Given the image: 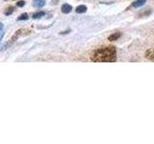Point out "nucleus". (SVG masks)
I'll use <instances>...</instances> for the list:
<instances>
[{"label":"nucleus","mask_w":154,"mask_h":144,"mask_svg":"<svg viewBox=\"0 0 154 144\" xmlns=\"http://www.w3.org/2000/svg\"><path fill=\"white\" fill-rule=\"evenodd\" d=\"M86 12H87V7L85 5H80V6L76 8V13H78V14H83Z\"/></svg>","instance_id":"8"},{"label":"nucleus","mask_w":154,"mask_h":144,"mask_svg":"<svg viewBox=\"0 0 154 144\" xmlns=\"http://www.w3.org/2000/svg\"><path fill=\"white\" fill-rule=\"evenodd\" d=\"M146 59H148V60L154 62V49H153V48H150V49L146 50Z\"/></svg>","instance_id":"3"},{"label":"nucleus","mask_w":154,"mask_h":144,"mask_svg":"<svg viewBox=\"0 0 154 144\" xmlns=\"http://www.w3.org/2000/svg\"><path fill=\"white\" fill-rule=\"evenodd\" d=\"M72 10V7L70 6L69 4H64L62 6V12L64 14H69Z\"/></svg>","instance_id":"5"},{"label":"nucleus","mask_w":154,"mask_h":144,"mask_svg":"<svg viewBox=\"0 0 154 144\" xmlns=\"http://www.w3.org/2000/svg\"><path fill=\"white\" fill-rule=\"evenodd\" d=\"M45 5V0H34L33 2V6L36 8H42Z\"/></svg>","instance_id":"4"},{"label":"nucleus","mask_w":154,"mask_h":144,"mask_svg":"<svg viewBox=\"0 0 154 144\" xmlns=\"http://www.w3.org/2000/svg\"><path fill=\"white\" fill-rule=\"evenodd\" d=\"M146 2V0H136L135 2H133L132 4V7L133 8H139V7H141L143 6V5H144Z\"/></svg>","instance_id":"6"},{"label":"nucleus","mask_w":154,"mask_h":144,"mask_svg":"<svg viewBox=\"0 0 154 144\" xmlns=\"http://www.w3.org/2000/svg\"><path fill=\"white\" fill-rule=\"evenodd\" d=\"M14 13V8L13 7H10L7 9V11H5V14L6 16H10V14H12Z\"/></svg>","instance_id":"11"},{"label":"nucleus","mask_w":154,"mask_h":144,"mask_svg":"<svg viewBox=\"0 0 154 144\" xmlns=\"http://www.w3.org/2000/svg\"><path fill=\"white\" fill-rule=\"evenodd\" d=\"M120 36H122V34L120 33H114V34H112L109 38H108V40H110V41H115V40H118L119 38H120Z\"/></svg>","instance_id":"7"},{"label":"nucleus","mask_w":154,"mask_h":144,"mask_svg":"<svg viewBox=\"0 0 154 144\" xmlns=\"http://www.w3.org/2000/svg\"><path fill=\"white\" fill-rule=\"evenodd\" d=\"M5 1H6V0H5Z\"/></svg>","instance_id":"14"},{"label":"nucleus","mask_w":154,"mask_h":144,"mask_svg":"<svg viewBox=\"0 0 154 144\" xmlns=\"http://www.w3.org/2000/svg\"><path fill=\"white\" fill-rule=\"evenodd\" d=\"M24 5H25V1H22V0H20V1H18L17 3V7H23Z\"/></svg>","instance_id":"12"},{"label":"nucleus","mask_w":154,"mask_h":144,"mask_svg":"<svg viewBox=\"0 0 154 144\" xmlns=\"http://www.w3.org/2000/svg\"><path fill=\"white\" fill-rule=\"evenodd\" d=\"M94 62H114L117 61V49L115 46H105L95 50L91 57Z\"/></svg>","instance_id":"1"},{"label":"nucleus","mask_w":154,"mask_h":144,"mask_svg":"<svg viewBox=\"0 0 154 144\" xmlns=\"http://www.w3.org/2000/svg\"><path fill=\"white\" fill-rule=\"evenodd\" d=\"M28 19V14H26V13H24V14H20V16H18V18H17V20H27Z\"/></svg>","instance_id":"10"},{"label":"nucleus","mask_w":154,"mask_h":144,"mask_svg":"<svg viewBox=\"0 0 154 144\" xmlns=\"http://www.w3.org/2000/svg\"><path fill=\"white\" fill-rule=\"evenodd\" d=\"M24 30H22V29H21V30H18L16 34H14V35L11 38V40H10V41H9V43H7V44L6 45H5L4 46V48H5V49H6V48L7 47H9V46H11L12 44H13V43H14V42H16L17 40V38H19V37H20L21 35H22V32H23Z\"/></svg>","instance_id":"2"},{"label":"nucleus","mask_w":154,"mask_h":144,"mask_svg":"<svg viewBox=\"0 0 154 144\" xmlns=\"http://www.w3.org/2000/svg\"><path fill=\"white\" fill-rule=\"evenodd\" d=\"M45 14V12H37V13H35L33 14V18L34 19H38V18H41V17H42Z\"/></svg>","instance_id":"9"},{"label":"nucleus","mask_w":154,"mask_h":144,"mask_svg":"<svg viewBox=\"0 0 154 144\" xmlns=\"http://www.w3.org/2000/svg\"><path fill=\"white\" fill-rule=\"evenodd\" d=\"M3 23H1V22H0V33H1L2 32V30H3Z\"/></svg>","instance_id":"13"}]
</instances>
